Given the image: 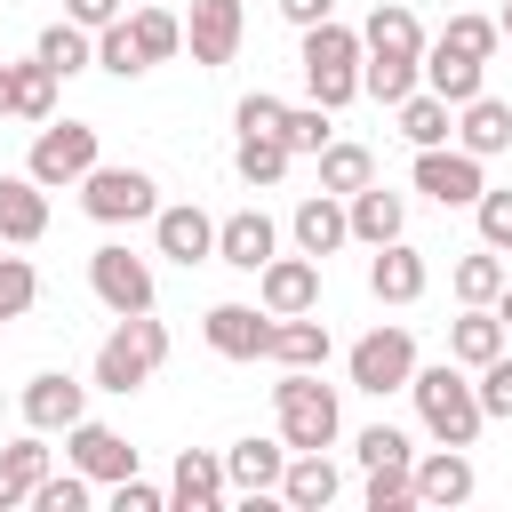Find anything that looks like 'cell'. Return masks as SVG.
I'll list each match as a JSON object with an SVG mask.
<instances>
[{
    "instance_id": "obj_36",
    "label": "cell",
    "mask_w": 512,
    "mask_h": 512,
    "mask_svg": "<svg viewBox=\"0 0 512 512\" xmlns=\"http://www.w3.org/2000/svg\"><path fill=\"white\" fill-rule=\"evenodd\" d=\"M512 272H504V256L496 248H472V256H456V272H448V288H456V304H496V288H504Z\"/></svg>"
},
{
    "instance_id": "obj_6",
    "label": "cell",
    "mask_w": 512,
    "mask_h": 512,
    "mask_svg": "<svg viewBox=\"0 0 512 512\" xmlns=\"http://www.w3.org/2000/svg\"><path fill=\"white\" fill-rule=\"evenodd\" d=\"M96 160H104V152H96V128H88V120H40L24 176H32V184H48V192H64V184H80Z\"/></svg>"
},
{
    "instance_id": "obj_29",
    "label": "cell",
    "mask_w": 512,
    "mask_h": 512,
    "mask_svg": "<svg viewBox=\"0 0 512 512\" xmlns=\"http://www.w3.org/2000/svg\"><path fill=\"white\" fill-rule=\"evenodd\" d=\"M480 80H488V64H480V56H456V48L424 40V88H432L440 104H472V96H480Z\"/></svg>"
},
{
    "instance_id": "obj_49",
    "label": "cell",
    "mask_w": 512,
    "mask_h": 512,
    "mask_svg": "<svg viewBox=\"0 0 512 512\" xmlns=\"http://www.w3.org/2000/svg\"><path fill=\"white\" fill-rule=\"evenodd\" d=\"M112 512H168V488H152V480H112Z\"/></svg>"
},
{
    "instance_id": "obj_51",
    "label": "cell",
    "mask_w": 512,
    "mask_h": 512,
    "mask_svg": "<svg viewBox=\"0 0 512 512\" xmlns=\"http://www.w3.org/2000/svg\"><path fill=\"white\" fill-rule=\"evenodd\" d=\"M280 16L304 32V24H320V16H336V0H280Z\"/></svg>"
},
{
    "instance_id": "obj_18",
    "label": "cell",
    "mask_w": 512,
    "mask_h": 512,
    "mask_svg": "<svg viewBox=\"0 0 512 512\" xmlns=\"http://www.w3.org/2000/svg\"><path fill=\"white\" fill-rule=\"evenodd\" d=\"M200 336H208V352H224V360H264L272 312H264V304H208Z\"/></svg>"
},
{
    "instance_id": "obj_54",
    "label": "cell",
    "mask_w": 512,
    "mask_h": 512,
    "mask_svg": "<svg viewBox=\"0 0 512 512\" xmlns=\"http://www.w3.org/2000/svg\"><path fill=\"white\" fill-rule=\"evenodd\" d=\"M496 32H504V40H512V0H504V16H496Z\"/></svg>"
},
{
    "instance_id": "obj_3",
    "label": "cell",
    "mask_w": 512,
    "mask_h": 512,
    "mask_svg": "<svg viewBox=\"0 0 512 512\" xmlns=\"http://www.w3.org/2000/svg\"><path fill=\"white\" fill-rule=\"evenodd\" d=\"M272 424H280L288 448H336V432H344L336 384H320V368H280V384H272Z\"/></svg>"
},
{
    "instance_id": "obj_37",
    "label": "cell",
    "mask_w": 512,
    "mask_h": 512,
    "mask_svg": "<svg viewBox=\"0 0 512 512\" xmlns=\"http://www.w3.org/2000/svg\"><path fill=\"white\" fill-rule=\"evenodd\" d=\"M408 88H424V64H408V56H360V96L400 104Z\"/></svg>"
},
{
    "instance_id": "obj_25",
    "label": "cell",
    "mask_w": 512,
    "mask_h": 512,
    "mask_svg": "<svg viewBox=\"0 0 512 512\" xmlns=\"http://www.w3.org/2000/svg\"><path fill=\"white\" fill-rule=\"evenodd\" d=\"M40 472H56V448H48V432H32V424H24V440H8V448H0V512L32 504Z\"/></svg>"
},
{
    "instance_id": "obj_31",
    "label": "cell",
    "mask_w": 512,
    "mask_h": 512,
    "mask_svg": "<svg viewBox=\"0 0 512 512\" xmlns=\"http://www.w3.org/2000/svg\"><path fill=\"white\" fill-rule=\"evenodd\" d=\"M392 112H400V136H408L416 152H424V144H456V104H440L432 88H408Z\"/></svg>"
},
{
    "instance_id": "obj_41",
    "label": "cell",
    "mask_w": 512,
    "mask_h": 512,
    "mask_svg": "<svg viewBox=\"0 0 512 512\" xmlns=\"http://www.w3.org/2000/svg\"><path fill=\"white\" fill-rule=\"evenodd\" d=\"M328 136H336V112H328V104H288V112H280V144H288V152H320Z\"/></svg>"
},
{
    "instance_id": "obj_48",
    "label": "cell",
    "mask_w": 512,
    "mask_h": 512,
    "mask_svg": "<svg viewBox=\"0 0 512 512\" xmlns=\"http://www.w3.org/2000/svg\"><path fill=\"white\" fill-rule=\"evenodd\" d=\"M280 112H288V104L256 88V96H240V112H232V128H240V136H280Z\"/></svg>"
},
{
    "instance_id": "obj_24",
    "label": "cell",
    "mask_w": 512,
    "mask_h": 512,
    "mask_svg": "<svg viewBox=\"0 0 512 512\" xmlns=\"http://www.w3.org/2000/svg\"><path fill=\"white\" fill-rule=\"evenodd\" d=\"M288 240L304 248V256H336V248H352V224H344V200L336 192H312V200H296V216H288Z\"/></svg>"
},
{
    "instance_id": "obj_35",
    "label": "cell",
    "mask_w": 512,
    "mask_h": 512,
    "mask_svg": "<svg viewBox=\"0 0 512 512\" xmlns=\"http://www.w3.org/2000/svg\"><path fill=\"white\" fill-rule=\"evenodd\" d=\"M8 72H16V112H8V120H32V128H40V120H56V88H64V80H56L40 56L8 64Z\"/></svg>"
},
{
    "instance_id": "obj_13",
    "label": "cell",
    "mask_w": 512,
    "mask_h": 512,
    "mask_svg": "<svg viewBox=\"0 0 512 512\" xmlns=\"http://www.w3.org/2000/svg\"><path fill=\"white\" fill-rule=\"evenodd\" d=\"M408 480H416V504L424 512H456V504H472V488H480V472H472V456L464 448H432V456H416L408 464Z\"/></svg>"
},
{
    "instance_id": "obj_9",
    "label": "cell",
    "mask_w": 512,
    "mask_h": 512,
    "mask_svg": "<svg viewBox=\"0 0 512 512\" xmlns=\"http://www.w3.org/2000/svg\"><path fill=\"white\" fill-rule=\"evenodd\" d=\"M88 288H96V304L120 320V312H152V264L144 256H128L120 240H104L96 256H88Z\"/></svg>"
},
{
    "instance_id": "obj_21",
    "label": "cell",
    "mask_w": 512,
    "mask_h": 512,
    "mask_svg": "<svg viewBox=\"0 0 512 512\" xmlns=\"http://www.w3.org/2000/svg\"><path fill=\"white\" fill-rule=\"evenodd\" d=\"M272 256H280V224H272L264 208H232V216L216 224V264L256 272V264H272Z\"/></svg>"
},
{
    "instance_id": "obj_12",
    "label": "cell",
    "mask_w": 512,
    "mask_h": 512,
    "mask_svg": "<svg viewBox=\"0 0 512 512\" xmlns=\"http://www.w3.org/2000/svg\"><path fill=\"white\" fill-rule=\"evenodd\" d=\"M64 464H72V472H88L96 488H112V480H128V472H136V448H128L112 424L80 416V424L64 432Z\"/></svg>"
},
{
    "instance_id": "obj_27",
    "label": "cell",
    "mask_w": 512,
    "mask_h": 512,
    "mask_svg": "<svg viewBox=\"0 0 512 512\" xmlns=\"http://www.w3.org/2000/svg\"><path fill=\"white\" fill-rule=\"evenodd\" d=\"M40 232H48V184L0 176V240H8V248H32Z\"/></svg>"
},
{
    "instance_id": "obj_42",
    "label": "cell",
    "mask_w": 512,
    "mask_h": 512,
    "mask_svg": "<svg viewBox=\"0 0 512 512\" xmlns=\"http://www.w3.org/2000/svg\"><path fill=\"white\" fill-rule=\"evenodd\" d=\"M352 456H360V472H392V464H416V448H408V432H400V424H368V432L352 440Z\"/></svg>"
},
{
    "instance_id": "obj_22",
    "label": "cell",
    "mask_w": 512,
    "mask_h": 512,
    "mask_svg": "<svg viewBox=\"0 0 512 512\" xmlns=\"http://www.w3.org/2000/svg\"><path fill=\"white\" fill-rule=\"evenodd\" d=\"M280 464H288V440H280V432H272V440L248 432V440L224 448V480H232L240 504H248V496H272V488H280Z\"/></svg>"
},
{
    "instance_id": "obj_47",
    "label": "cell",
    "mask_w": 512,
    "mask_h": 512,
    "mask_svg": "<svg viewBox=\"0 0 512 512\" xmlns=\"http://www.w3.org/2000/svg\"><path fill=\"white\" fill-rule=\"evenodd\" d=\"M368 512H416V480H408V464L368 472Z\"/></svg>"
},
{
    "instance_id": "obj_10",
    "label": "cell",
    "mask_w": 512,
    "mask_h": 512,
    "mask_svg": "<svg viewBox=\"0 0 512 512\" xmlns=\"http://www.w3.org/2000/svg\"><path fill=\"white\" fill-rule=\"evenodd\" d=\"M256 304L272 312V320H288V312H320V256H272V264H256Z\"/></svg>"
},
{
    "instance_id": "obj_17",
    "label": "cell",
    "mask_w": 512,
    "mask_h": 512,
    "mask_svg": "<svg viewBox=\"0 0 512 512\" xmlns=\"http://www.w3.org/2000/svg\"><path fill=\"white\" fill-rule=\"evenodd\" d=\"M424 288H432V264H424V248H408V232L368 256V296L376 304H416Z\"/></svg>"
},
{
    "instance_id": "obj_15",
    "label": "cell",
    "mask_w": 512,
    "mask_h": 512,
    "mask_svg": "<svg viewBox=\"0 0 512 512\" xmlns=\"http://www.w3.org/2000/svg\"><path fill=\"white\" fill-rule=\"evenodd\" d=\"M288 512H328L336 496H344V472L328 464V448H288V464H280V488H272Z\"/></svg>"
},
{
    "instance_id": "obj_43",
    "label": "cell",
    "mask_w": 512,
    "mask_h": 512,
    "mask_svg": "<svg viewBox=\"0 0 512 512\" xmlns=\"http://www.w3.org/2000/svg\"><path fill=\"white\" fill-rule=\"evenodd\" d=\"M472 392H480V416H488V424H512V352L480 360V368H472Z\"/></svg>"
},
{
    "instance_id": "obj_45",
    "label": "cell",
    "mask_w": 512,
    "mask_h": 512,
    "mask_svg": "<svg viewBox=\"0 0 512 512\" xmlns=\"http://www.w3.org/2000/svg\"><path fill=\"white\" fill-rule=\"evenodd\" d=\"M496 40H504V32H496V16H448V24H440V48H456V56H480V64L496 56Z\"/></svg>"
},
{
    "instance_id": "obj_34",
    "label": "cell",
    "mask_w": 512,
    "mask_h": 512,
    "mask_svg": "<svg viewBox=\"0 0 512 512\" xmlns=\"http://www.w3.org/2000/svg\"><path fill=\"white\" fill-rule=\"evenodd\" d=\"M288 160H296V152H288L280 136H240V144H232V168H240L248 192H272V184L288 176Z\"/></svg>"
},
{
    "instance_id": "obj_52",
    "label": "cell",
    "mask_w": 512,
    "mask_h": 512,
    "mask_svg": "<svg viewBox=\"0 0 512 512\" xmlns=\"http://www.w3.org/2000/svg\"><path fill=\"white\" fill-rule=\"evenodd\" d=\"M488 312H496V320H504V336H512V280L496 288V304H488Z\"/></svg>"
},
{
    "instance_id": "obj_11",
    "label": "cell",
    "mask_w": 512,
    "mask_h": 512,
    "mask_svg": "<svg viewBox=\"0 0 512 512\" xmlns=\"http://www.w3.org/2000/svg\"><path fill=\"white\" fill-rule=\"evenodd\" d=\"M16 416H24L32 432H72V424L88 416V384L64 376V368H40V376L16 392Z\"/></svg>"
},
{
    "instance_id": "obj_14",
    "label": "cell",
    "mask_w": 512,
    "mask_h": 512,
    "mask_svg": "<svg viewBox=\"0 0 512 512\" xmlns=\"http://www.w3.org/2000/svg\"><path fill=\"white\" fill-rule=\"evenodd\" d=\"M152 248L168 256V264H208L216 256V216L208 208H192V200H176V208H152Z\"/></svg>"
},
{
    "instance_id": "obj_30",
    "label": "cell",
    "mask_w": 512,
    "mask_h": 512,
    "mask_svg": "<svg viewBox=\"0 0 512 512\" xmlns=\"http://www.w3.org/2000/svg\"><path fill=\"white\" fill-rule=\"evenodd\" d=\"M504 352V320L488 312V304H464L456 320H448V360L456 368H480V360H496Z\"/></svg>"
},
{
    "instance_id": "obj_28",
    "label": "cell",
    "mask_w": 512,
    "mask_h": 512,
    "mask_svg": "<svg viewBox=\"0 0 512 512\" xmlns=\"http://www.w3.org/2000/svg\"><path fill=\"white\" fill-rule=\"evenodd\" d=\"M264 360H280V368H328V320H320V312H288V320H272Z\"/></svg>"
},
{
    "instance_id": "obj_32",
    "label": "cell",
    "mask_w": 512,
    "mask_h": 512,
    "mask_svg": "<svg viewBox=\"0 0 512 512\" xmlns=\"http://www.w3.org/2000/svg\"><path fill=\"white\" fill-rule=\"evenodd\" d=\"M32 56H40L56 80H72V72H88V64H96V32H80L72 16H56V24L32 40Z\"/></svg>"
},
{
    "instance_id": "obj_16",
    "label": "cell",
    "mask_w": 512,
    "mask_h": 512,
    "mask_svg": "<svg viewBox=\"0 0 512 512\" xmlns=\"http://www.w3.org/2000/svg\"><path fill=\"white\" fill-rule=\"evenodd\" d=\"M240 32H248L240 0H192V16H184V48H192V64H208V72L240 56Z\"/></svg>"
},
{
    "instance_id": "obj_19",
    "label": "cell",
    "mask_w": 512,
    "mask_h": 512,
    "mask_svg": "<svg viewBox=\"0 0 512 512\" xmlns=\"http://www.w3.org/2000/svg\"><path fill=\"white\" fill-rule=\"evenodd\" d=\"M168 504H176V512H224V504H232L224 456H216V448H184L176 472H168Z\"/></svg>"
},
{
    "instance_id": "obj_5",
    "label": "cell",
    "mask_w": 512,
    "mask_h": 512,
    "mask_svg": "<svg viewBox=\"0 0 512 512\" xmlns=\"http://www.w3.org/2000/svg\"><path fill=\"white\" fill-rule=\"evenodd\" d=\"M344 376H352V392H408V376H416V336L400 328V320H384V328H368L352 352H344Z\"/></svg>"
},
{
    "instance_id": "obj_39",
    "label": "cell",
    "mask_w": 512,
    "mask_h": 512,
    "mask_svg": "<svg viewBox=\"0 0 512 512\" xmlns=\"http://www.w3.org/2000/svg\"><path fill=\"white\" fill-rule=\"evenodd\" d=\"M96 64H104L112 80H144V72H152L144 48H136V32H128V16H112V24L96 32Z\"/></svg>"
},
{
    "instance_id": "obj_23",
    "label": "cell",
    "mask_w": 512,
    "mask_h": 512,
    "mask_svg": "<svg viewBox=\"0 0 512 512\" xmlns=\"http://www.w3.org/2000/svg\"><path fill=\"white\" fill-rule=\"evenodd\" d=\"M360 56H408V64H424V24H416V8H408V0H376L368 24H360Z\"/></svg>"
},
{
    "instance_id": "obj_20",
    "label": "cell",
    "mask_w": 512,
    "mask_h": 512,
    "mask_svg": "<svg viewBox=\"0 0 512 512\" xmlns=\"http://www.w3.org/2000/svg\"><path fill=\"white\" fill-rule=\"evenodd\" d=\"M344 224H352L360 248H384V240L408 232V192H392V184H360V192H344Z\"/></svg>"
},
{
    "instance_id": "obj_33",
    "label": "cell",
    "mask_w": 512,
    "mask_h": 512,
    "mask_svg": "<svg viewBox=\"0 0 512 512\" xmlns=\"http://www.w3.org/2000/svg\"><path fill=\"white\" fill-rule=\"evenodd\" d=\"M312 160H320V192H336V200H344V192H360V184H376V152H368V144L328 136Z\"/></svg>"
},
{
    "instance_id": "obj_8",
    "label": "cell",
    "mask_w": 512,
    "mask_h": 512,
    "mask_svg": "<svg viewBox=\"0 0 512 512\" xmlns=\"http://www.w3.org/2000/svg\"><path fill=\"white\" fill-rule=\"evenodd\" d=\"M80 208L96 216V224H152V208H160V184L144 176V168H88L80 176Z\"/></svg>"
},
{
    "instance_id": "obj_1",
    "label": "cell",
    "mask_w": 512,
    "mask_h": 512,
    "mask_svg": "<svg viewBox=\"0 0 512 512\" xmlns=\"http://www.w3.org/2000/svg\"><path fill=\"white\" fill-rule=\"evenodd\" d=\"M160 368H168V328H160L152 312H120V328L96 344V368H88V384L128 400V392H144Z\"/></svg>"
},
{
    "instance_id": "obj_53",
    "label": "cell",
    "mask_w": 512,
    "mask_h": 512,
    "mask_svg": "<svg viewBox=\"0 0 512 512\" xmlns=\"http://www.w3.org/2000/svg\"><path fill=\"white\" fill-rule=\"evenodd\" d=\"M8 112H16V72L0 64V120H8Z\"/></svg>"
},
{
    "instance_id": "obj_38",
    "label": "cell",
    "mask_w": 512,
    "mask_h": 512,
    "mask_svg": "<svg viewBox=\"0 0 512 512\" xmlns=\"http://www.w3.org/2000/svg\"><path fill=\"white\" fill-rule=\"evenodd\" d=\"M128 32H136L144 64H168V56L184 48V16H168V8H136V16H128Z\"/></svg>"
},
{
    "instance_id": "obj_50",
    "label": "cell",
    "mask_w": 512,
    "mask_h": 512,
    "mask_svg": "<svg viewBox=\"0 0 512 512\" xmlns=\"http://www.w3.org/2000/svg\"><path fill=\"white\" fill-rule=\"evenodd\" d=\"M64 16H72L80 32H104V24H112V16H128V8H120V0H64Z\"/></svg>"
},
{
    "instance_id": "obj_7",
    "label": "cell",
    "mask_w": 512,
    "mask_h": 512,
    "mask_svg": "<svg viewBox=\"0 0 512 512\" xmlns=\"http://www.w3.org/2000/svg\"><path fill=\"white\" fill-rule=\"evenodd\" d=\"M408 184H416L424 200H440V208H472V200L488 192V160L464 152V144H424L416 168H408Z\"/></svg>"
},
{
    "instance_id": "obj_44",
    "label": "cell",
    "mask_w": 512,
    "mask_h": 512,
    "mask_svg": "<svg viewBox=\"0 0 512 512\" xmlns=\"http://www.w3.org/2000/svg\"><path fill=\"white\" fill-rule=\"evenodd\" d=\"M40 304V272H32V256H0V320H24Z\"/></svg>"
},
{
    "instance_id": "obj_4",
    "label": "cell",
    "mask_w": 512,
    "mask_h": 512,
    "mask_svg": "<svg viewBox=\"0 0 512 512\" xmlns=\"http://www.w3.org/2000/svg\"><path fill=\"white\" fill-rule=\"evenodd\" d=\"M296 64H304V88H312V104L344 112V104L360 96V32H352V24H336V16L304 24V48H296Z\"/></svg>"
},
{
    "instance_id": "obj_26",
    "label": "cell",
    "mask_w": 512,
    "mask_h": 512,
    "mask_svg": "<svg viewBox=\"0 0 512 512\" xmlns=\"http://www.w3.org/2000/svg\"><path fill=\"white\" fill-rule=\"evenodd\" d=\"M456 144L464 152H480V160H496V152H512V104L504 96H472V104H456Z\"/></svg>"
},
{
    "instance_id": "obj_46",
    "label": "cell",
    "mask_w": 512,
    "mask_h": 512,
    "mask_svg": "<svg viewBox=\"0 0 512 512\" xmlns=\"http://www.w3.org/2000/svg\"><path fill=\"white\" fill-rule=\"evenodd\" d=\"M472 224H480V248H496V256H504V248H512V184H504V192L488 184V192L472 200Z\"/></svg>"
},
{
    "instance_id": "obj_2",
    "label": "cell",
    "mask_w": 512,
    "mask_h": 512,
    "mask_svg": "<svg viewBox=\"0 0 512 512\" xmlns=\"http://www.w3.org/2000/svg\"><path fill=\"white\" fill-rule=\"evenodd\" d=\"M408 400H416V424L432 432V440H448V448H472L480 440V392H472V376L456 368V360H440V368H416L408 376Z\"/></svg>"
},
{
    "instance_id": "obj_40",
    "label": "cell",
    "mask_w": 512,
    "mask_h": 512,
    "mask_svg": "<svg viewBox=\"0 0 512 512\" xmlns=\"http://www.w3.org/2000/svg\"><path fill=\"white\" fill-rule=\"evenodd\" d=\"M96 504V480L88 472H40V488H32V512H88Z\"/></svg>"
}]
</instances>
